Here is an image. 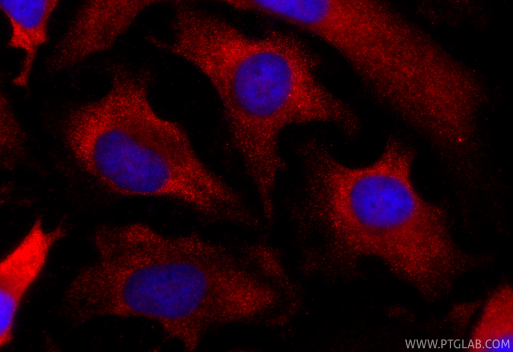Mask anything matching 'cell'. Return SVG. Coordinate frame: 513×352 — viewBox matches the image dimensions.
I'll list each match as a JSON object with an SVG mask.
<instances>
[{"mask_svg":"<svg viewBox=\"0 0 513 352\" xmlns=\"http://www.w3.org/2000/svg\"><path fill=\"white\" fill-rule=\"evenodd\" d=\"M92 242L98 260L72 282L81 320L145 318L194 350L213 312L218 248L195 232L168 236L139 222L103 225Z\"/></svg>","mask_w":513,"mask_h":352,"instance_id":"1","label":"cell"},{"mask_svg":"<svg viewBox=\"0 0 513 352\" xmlns=\"http://www.w3.org/2000/svg\"><path fill=\"white\" fill-rule=\"evenodd\" d=\"M197 32L198 64L220 98L241 157L274 158L285 127L335 116L339 98L316 78L320 60L295 34L269 28L252 36L205 14Z\"/></svg>","mask_w":513,"mask_h":352,"instance_id":"2","label":"cell"},{"mask_svg":"<svg viewBox=\"0 0 513 352\" xmlns=\"http://www.w3.org/2000/svg\"><path fill=\"white\" fill-rule=\"evenodd\" d=\"M62 136L80 168L115 194L168 198L200 212L219 187L184 128L155 114L141 84H113L72 108Z\"/></svg>","mask_w":513,"mask_h":352,"instance_id":"3","label":"cell"},{"mask_svg":"<svg viewBox=\"0 0 513 352\" xmlns=\"http://www.w3.org/2000/svg\"><path fill=\"white\" fill-rule=\"evenodd\" d=\"M300 158L305 188L295 219L302 232L386 250L439 238L446 228L444 210L414 188L412 156L393 136L380 157L363 167L344 164L315 140Z\"/></svg>","mask_w":513,"mask_h":352,"instance_id":"4","label":"cell"},{"mask_svg":"<svg viewBox=\"0 0 513 352\" xmlns=\"http://www.w3.org/2000/svg\"><path fill=\"white\" fill-rule=\"evenodd\" d=\"M401 28L390 6L359 13L341 32L334 48L387 108L406 90Z\"/></svg>","mask_w":513,"mask_h":352,"instance_id":"5","label":"cell"},{"mask_svg":"<svg viewBox=\"0 0 513 352\" xmlns=\"http://www.w3.org/2000/svg\"><path fill=\"white\" fill-rule=\"evenodd\" d=\"M39 216L19 243L0 264V347L13 340L17 316L23 300L47 262L53 246L65 237L62 224L47 230Z\"/></svg>","mask_w":513,"mask_h":352,"instance_id":"6","label":"cell"},{"mask_svg":"<svg viewBox=\"0 0 513 352\" xmlns=\"http://www.w3.org/2000/svg\"><path fill=\"white\" fill-rule=\"evenodd\" d=\"M59 2L57 0H0L1 9L11 28L8 46L25 52L21 70L13 80L14 84L27 87L38 50L48 40V22Z\"/></svg>","mask_w":513,"mask_h":352,"instance_id":"7","label":"cell"},{"mask_svg":"<svg viewBox=\"0 0 513 352\" xmlns=\"http://www.w3.org/2000/svg\"><path fill=\"white\" fill-rule=\"evenodd\" d=\"M1 120L4 122V132L8 135L4 134V150L5 160L6 158H11L13 160L19 158L23 150V138L22 136V131L16 122L11 108L7 98L1 94Z\"/></svg>","mask_w":513,"mask_h":352,"instance_id":"8","label":"cell"}]
</instances>
